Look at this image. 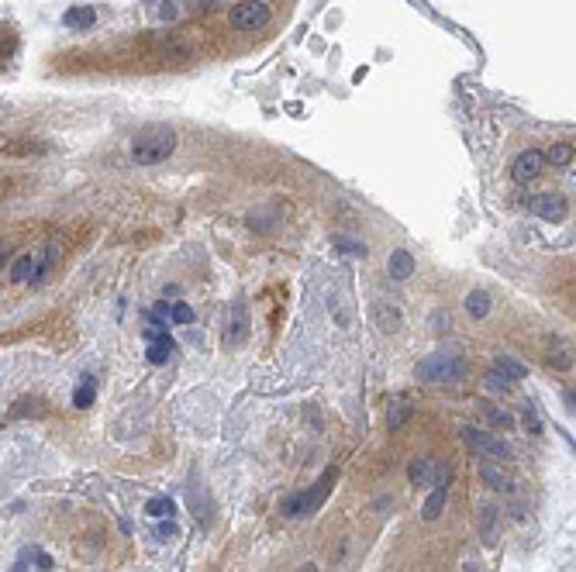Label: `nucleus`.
<instances>
[{
    "instance_id": "nucleus-5",
    "label": "nucleus",
    "mask_w": 576,
    "mask_h": 572,
    "mask_svg": "<svg viewBox=\"0 0 576 572\" xmlns=\"http://www.w3.org/2000/svg\"><path fill=\"white\" fill-rule=\"evenodd\" d=\"M269 21V7L262 0H242L232 7V28L235 32H255Z\"/></svg>"
},
{
    "instance_id": "nucleus-6",
    "label": "nucleus",
    "mask_w": 576,
    "mask_h": 572,
    "mask_svg": "<svg viewBox=\"0 0 576 572\" xmlns=\"http://www.w3.org/2000/svg\"><path fill=\"white\" fill-rule=\"evenodd\" d=\"M476 534H480V541H483L487 548L497 545V534H500V507H497L494 500H483V503L476 507Z\"/></svg>"
},
{
    "instance_id": "nucleus-17",
    "label": "nucleus",
    "mask_w": 576,
    "mask_h": 572,
    "mask_svg": "<svg viewBox=\"0 0 576 572\" xmlns=\"http://www.w3.org/2000/svg\"><path fill=\"white\" fill-rule=\"evenodd\" d=\"M387 269H390V276H394V280H408V276L414 273V255H411V252H404V248H397V252L390 255Z\"/></svg>"
},
{
    "instance_id": "nucleus-33",
    "label": "nucleus",
    "mask_w": 576,
    "mask_h": 572,
    "mask_svg": "<svg viewBox=\"0 0 576 572\" xmlns=\"http://www.w3.org/2000/svg\"><path fill=\"white\" fill-rule=\"evenodd\" d=\"M297 572H318V566H314V562H304V566H300Z\"/></svg>"
},
{
    "instance_id": "nucleus-10",
    "label": "nucleus",
    "mask_w": 576,
    "mask_h": 572,
    "mask_svg": "<svg viewBox=\"0 0 576 572\" xmlns=\"http://www.w3.org/2000/svg\"><path fill=\"white\" fill-rule=\"evenodd\" d=\"M476 469H480V476H483V483L497 493H511L514 490V483H511V476H507V469L504 465H497L494 458H480L476 462Z\"/></svg>"
},
{
    "instance_id": "nucleus-28",
    "label": "nucleus",
    "mask_w": 576,
    "mask_h": 572,
    "mask_svg": "<svg viewBox=\"0 0 576 572\" xmlns=\"http://www.w3.org/2000/svg\"><path fill=\"white\" fill-rule=\"evenodd\" d=\"M335 248H342V252H356V255H363L366 245L363 242H352V238H335Z\"/></svg>"
},
{
    "instance_id": "nucleus-18",
    "label": "nucleus",
    "mask_w": 576,
    "mask_h": 572,
    "mask_svg": "<svg viewBox=\"0 0 576 572\" xmlns=\"http://www.w3.org/2000/svg\"><path fill=\"white\" fill-rule=\"evenodd\" d=\"M446 496H449V486H435V490L428 493V500H424V521H438L442 517V510H446Z\"/></svg>"
},
{
    "instance_id": "nucleus-7",
    "label": "nucleus",
    "mask_w": 576,
    "mask_h": 572,
    "mask_svg": "<svg viewBox=\"0 0 576 572\" xmlns=\"http://www.w3.org/2000/svg\"><path fill=\"white\" fill-rule=\"evenodd\" d=\"M528 210L542 221H563L570 214V204L559 193H535V197H528Z\"/></svg>"
},
{
    "instance_id": "nucleus-30",
    "label": "nucleus",
    "mask_w": 576,
    "mask_h": 572,
    "mask_svg": "<svg viewBox=\"0 0 576 572\" xmlns=\"http://www.w3.org/2000/svg\"><path fill=\"white\" fill-rule=\"evenodd\" d=\"M521 417H525V424H528V431H532V435H542V421H538V417H535V414H532V410H525Z\"/></svg>"
},
{
    "instance_id": "nucleus-13",
    "label": "nucleus",
    "mask_w": 576,
    "mask_h": 572,
    "mask_svg": "<svg viewBox=\"0 0 576 572\" xmlns=\"http://www.w3.org/2000/svg\"><path fill=\"white\" fill-rule=\"evenodd\" d=\"M514 383H518V379L504 376L500 369H487V372H483V390L494 393V397H507V393H514Z\"/></svg>"
},
{
    "instance_id": "nucleus-11",
    "label": "nucleus",
    "mask_w": 576,
    "mask_h": 572,
    "mask_svg": "<svg viewBox=\"0 0 576 572\" xmlns=\"http://www.w3.org/2000/svg\"><path fill=\"white\" fill-rule=\"evenodd\" d=\"M142 14H145V21H152V25H169V21H176V4L173 0H149L145 7H142Z\"/></svg>"
},
{
    "instance_id": "nucleus-14",
    "label": "nucleus",
    "mask_w": 576,
    "mask_h": 572,
    "mask_svg": "<svg viewBox=\"0 0 576 572\" xmlns=\"http://www.w3.org/2000/svg\"><path fill=\"white\" fill-rule=\"evenodd\" d=\"M466 314H469L473 321H483V318L490 314V293H487V290H469V293H466Z\"/></svg>"
},
{
    "instance_id": "nucleus-31",
    "label": "nucleus",
    "mask_w": 576,
    "mask_h": 572,
    "mask_svg": "<svg viewBox=\"0 0 576 572\" xmlns=\"http://www.w3.org/2000/svg\"><path fill=\"white\" fill-rule=\"evenodd\" d=\"M511 517H518V521H521V517H525V503H518V500H514V503H511Z\"/></svg>"
},
{
    "instance_id": "nucleus-2",
    "label": "nucleus",
    "mask_w": 576,
    "mask_h": 572,
    "mask_svg": "<svg viewBox=\"0 0 576 572\" xmlns=\"http://www.w3.org/2000/svg\"><path fill=\"white\" fill-rule=\"evenodd\" d=\"M335 476H338V469L331 465V469H325V476L314 483V490H300V493H293V496H287L283 500V514L287 517H307V514H314L328 500L331 486H335Z\"/></svg>"
},
{
    "instance_id": "nucleus-25",
    "label": "nucleus",
    "mask_w": 576,
    "mask_h": 572,
    "mask_svg": "<svg viewBox=\"0 0 576 572\" xmlns=\"http://www.w3.org/2000/svg\"><path fill=\"white\" fill-rule=\"evenodd\" d=\"M173 500H166V496H152L149 503H145V514L149 517H173Z\"/></svg>"
},
{
    "instance_id": "nucleus-21",
    "label": "nucleus",
    "mask_w": 576,
    "mask_h": 572,
    "mask_svg": "<svg viewBox=\"0 0 576 572\" xmlns=\"http://www.w3.org/2000/svg\"><path fill=\"white\" fill-rule=\"evenodd\" d=\"M62 21H66V28H76L80 32V28H90L97 21V14H93V7H73V11H66Z\"/></svg>"
},
{
    "instance_id": "nucleus-1",
    "label": "nucleus",
    "mask_w": 576,
    "mask_h": 572,
    "mask_svg": "<svg viewBox=\"0 0 576 572\" xmlns=\"http://www.w3.org/2000/svg\"><path fill=\"white\" fill-rule=\"evenodd\" d=\"M176 152V131L169 124H152L135 135L131 142V159L138 165H159Z\"/></svg>"
},
{
    "instance_id": "nucleus-22",
    "label": "nucleus",
    "mask_w": 576,
    "mask_h": 572,
    "mask_svg": "<svg viewBox=\"0 0 576 572\" xmlns=\"http://www.w3.org/2000/svg\"><path fill=\"white\" fill-rule=\"evenodd\" d=\"M494 369H500V372H504V376H511V379H525V376H528V366H525V362H518L514 355H497Z\"/></svg>"
},
{
    "instance_id": "nucleus-34",
    "label": "nucleus",
    "mask_w": 576,
    "mask_h": 572,
    "mask_svg": "<svg viewBox=\"0 0 576 572\" xmlns=\"http://www.w3.org/2000/svg\"><path fill=\"white\" fill-rule=\"evenodd\" d=\"M566 404H570V407L576 410V393H566Z\"/></svg>"
},
{
    "instance_id": "nucleus-8",
    "label": "nucleus",
    "mask_w": 576,
    "mask_h": 572,
    "mask_svg": "<svg viewBox=\"0 0 576 572\" xmlns=\"http://www.w3.org/2000/svg\"><path fill=\"white\" fill-rule=\"evenodd\" d=\"M248 311H246V304H235L232 311H228V321H225V341L232 345V348H239L242 341L248 338Z\"/></svg>"
},
{
    "instance_id": "nucleus-19",
    "label": "nucleus",
    "mask_w": 576,
    "mask_h": 572,
    "mask_svg": "<svg viewBox=\"0 0 576 572\" xmlns=\"http://www.w3.org/2000/svg\"><path fill=\"white\" fill-rule=\"evenodd\" d=\"M408 476H411V483H417V486H431V476H435V462H431V458H411V465H408Z\"/></svg>"
},
{
    "instance_id": "nucleus-9",
    "label": "nucleus",
    "mask_w": 576,
    "mask_h": 572,
    "mask_svg": "<svg viewBox=\"0 0 576 572\" xmlns=\"http://www.w3.org/2000/svg\"><path fill=\"white\" fill-rule=\"evenodd\" d=\"M542 165H545L542 152H521L511 163V176H514V183H532L535 176H542Z\"/></svg>"
},
{
    "instance_id": "nucleus-3",
    "label": "nucleus",
    "mask_w": 576,
    "mask_h": 572,
    "mask_svg": "<svg viewBox=\"0 0 576 572\" xmlns=\"http://www.w3.org/2000/svg\"><path fill=\"white\" fill-rule=\"evenodd\" d=\"M462 372H466V362L455 352H435V355L417 362V376L424 383H455Z\"/></svg>"
},
{
    "instance_id": "nucleus-15",
    "label": "nucleus",
    "mask_w": 576,
    "mask_h": 572,
    "mask_svg": "<svg viewBox=\"0 0 576 572\" xmlns=\"http://www.w3.org/2000/svg\"><path fill=\"white\" fill-rule=\"evenodd\" d=\"M414 414V400L411 397H394V404H390V410H387V424L397 431V428H404L408 424V417Z\"/></svg>"
},
{
    "instance_id": "nucleus-23",
    "label": "nucleus",
    "mask_w": 576,
    "mask_h": 572,
    "mask_svg": "<svg viewBox=\"0 0 576 572\" xmlns=\"http://www.w3.org/2000/svg\"><path fill=\"white\" fill-rule=\"evenodd\" d=\"M573 159V145L570 142H556V145H549V152H545V163L552 165H566Z\"/></svg>"
},
{
    "instance_id": "nucleus-27",
    "label": "nucleus",
    "mask_w": 576,
    "mask_h": 572,
    "mask_svg": "<svg viewBox=\"0 0 576 572\" xmlns=\"http://www.w3.org/2000/svg\"><path fill=\"white\" fill-rule=\"evenodd\" d=\"M190 321H194V311H190V304L176 300V304H173V325H190Z\"/></svg>"
},
{
    "instance_id": "nucleus-4",
    "label": "nucleus",
    "mask_w": 576,
    "mask_h": 572,
    "mask_svg": "<svg viewBox=\"0 0 576 572\" xmlns=\"http://www.w3.org/2000/svg\"><path fill=\"white\" fill-rule=\"evenodd\" d=\"M462 442H466V449L473 451V455H480V458L511 462V449H507V442H500V438H497V435H490V431H480V428H462Z\"/></svg>"
},
{
    "instance_id": "nucleus-26",
    "label": "nucleus",
    "mask_w": 576,
    "mask_h": 572,
    "mask_svg": "<svg viewBox=\"0 0 576 572\" xmlns=\"http://www.w3.org/2000/svg\"><path fill=\"white\" fill-rule=\"evenodd\" d=\"M90 404H93V383H90V379H83L80 386H76V393H73V407L86 410Z\"/></svg>"
},
{
    "instance_id": "nucleus-32",
    "label": "nucleus",
    "mask_w": 576,
    "mask_h": 572,
    "mask_svg": "<svg viewBox=\"0 0 576 572\" xmlns=\"http://www.w3.org/2000/svg\"><path fill=\"white\" fill-rule=\"evenodd\" d=\"M48 566H52V559H48V555H41V552H39V569H48Z\"/></svg>"
},
{
    "instance_id": "nucleus-24",
    "label": "nucleus",
    "mask_w": 576,
    "mask_h": 572,
    "mask_svg": "<svg viewBox=\"0 0 576 572\" xmlns=\"http://www.w3.org/2000/svg\"><path fill=\"white\" fill-rule=\"evenodd\" d=\"M169 348H173V338L163 334V338H156V341L149 345L145 355H149V362H166V359H169Z\"/></svg>"
},
{
    "instance_id": "nucleus-12",
    "label": "nucleus",
    "mask_w": 576,
    "mask_h": 572,
    "mask_svg": "<svg viewBox=\"0 0 576 572\" xmlns=\"http://www.w3.org/2000/svg\"><path fill=\"white\" fill-rule=\"evenodd\" d=\"M373 318H376V325H380V331L383 334H394L397 327H401V307H394V304H376L373 307Z\"/></svg>"
},
{
    "instance_id": "nucleus-16",
    "label": "nucleus",
    "mask_w": 576,
    "mask_h": 572,
    "mask_svg": "<svg viewBox=\"0 0 576 572\" xmlns=\"http://www.w3.org/2000/svg\"><path fill=\"white\" fill-rule=\"evenodd\" d=\"M35 276H39V273H35V255H28V252H25V255H18V259H14V266H11V273H7V280H11L14 286L28 283V280H35Z\"/></svg>"
},
{
    "instance_id": "nucleus-29",
    "label": "nucleus",
    "mask_w": 576,
    "mask_h": 572,
    "mask_svg": "<svg viewBox=\"0 0 576 572\" xmlns=\"http://www.w3.org/2000/svg\"><path fill=\"white\" fill-rule=\"evenodd\" d=\"M156 538H159V541H173V538H176V524H173V521L156 524Z\"/></svg>"
},
{
    "instance_id": "nucleus-20",
    "label": "nucleus",
    "mask_w": 576,
    "mask_h": 572,
    "mask_svg": "<svg viewBox=\"0 0 576 572\" xmlns=\"http://www.w3.org/2000/svg\"><path fill=\"white\" fill-rule=\"evenodd\" d=\"M480 414L487 417V424H494V428H514V417L507 414L504 407H497V404H490V400H480Z\"/></svg>"
}]
</instances>
